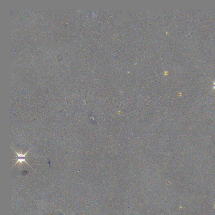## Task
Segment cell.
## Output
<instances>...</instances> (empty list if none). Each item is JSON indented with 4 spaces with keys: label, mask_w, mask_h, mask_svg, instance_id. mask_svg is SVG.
Here are the masks:
<instances>
[{
    "label": "cell",
    "mask_w": 215,
    "mask_h": 215,
    "mask_svg": "<svg viewBox=\"0 0 215 215\" xmlns=\"http://www.w3.org/2000/svg\"><path fill=\"white\" fill-rule=\"evenodd\" d=\"M29 150L27 151V152H26V153L24 154H21V153H19L16 151L15 153H16V154H17V158H16V159L17 160V162H16V163H15V164H14V165H16V164H18V163L22 164V163L23 162H25L26 164H28V162L26 161V158H27L26 155L28 154V152H29Z\"/></svg>",
    "instance_id": "6da1fadb"
}]
</instances>
